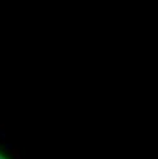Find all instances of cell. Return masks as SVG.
Here are the masks:
<instances>
[{"label": "cell", "mask_w": 158, "mask_h": 159, "mask_svg": "<svg viewBox=\"0 0 158 159\" xmlns=\"http://www.w3.org/2000/svg\"><path fill=\"white\" fill-rule=\"evenodd\" d=\"M0 159H8V158H7V157H5V155H4L2 152H0Z\"/></svg>", "instance_id": "cell-1"}]
</instances>
